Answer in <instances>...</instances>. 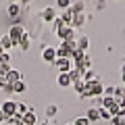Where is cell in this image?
<instances>
[{"label": "cell", "mask_w": 125, "mask_h": 125, "mask_svg": "<svg viewBox=\"0 0 125 125\" xmlns=\"http://www.w3.org/2000/svg\"><path fill=\"white\" fill-rule=\"evenodd\" d=\"M85 92L81 94V98H92V96H100V94H104V85L100 83L98 79L94 81H85Z\"/></svg>", "instance_id": "1"}, {"label": "cell", "mask_w": 125, "mask_h": 125, "mask_svg": "<svg viewBox=\"0 0 125 125\" xmlns=\"http://www.w3.org/2000/svg\"><path fill=\"white\" fill-rule=\"evenodd\" d=\"M75 50H77V44H75V40L62 42V44L56 48V58H71Z\"/></svg>", "instance_id": "2"}, {"label": "cell", "mask_w": 125, "mask_h": 125, "mask_svg": "<svg viewBox=\"0 0 125 125\" xmlns=\"http://www.w3.org/2000/svg\"><path fill=\"white\" fill-rule=\"evenodd\" d=\"M9 38H10V42H13V46H19L23 42V38H27L25 27H23V25H13L9 29Z\"/></svg>", "instance_id": "3"}, {"label": "cell", "mask_w": 125, "mask_h": 125, "mask_svg": "<svg viewBox=\"0 0 125 125\" xmlns=\"http://www.w3.org/2000/svg\"><path fill=\"white\" fill-rule=\"evenodd\" d=\"M52 65H54V67H58V71H61V73H69L71 69H75L71 58H56Z\"/></svg>", "instance_id": "4"}, {"label": "cell", "mask_w": 125, "mask_h": 125, "mask_svg": "<svg viewBox=\"0 0 125 125\" xmlns=\"http://www.w3.org/2000/svg\"><path fill=\"white\" fill-rule=\"evenodd\" d=\"M0 111L4 113L6 119H10V117L17 115V102H15V100H4V104H2V108H0Z\"/></svg>", "instance_id": "5"}, {"label": "cell", "mask_w": 125, "mask_h": 125, "mask_svg": "<svg viewBox=\"0 0 125 125\" xmlns=\"http://www.w3.org/2000/svg\"><path fill=\"white\" fill-rule=\"evenodd\" d=\"M58 36L62 38V42H69V40H75V29L71 25H65L61 31H58Z\"/></svg>", "instance_id": "6"}, {"label": "cell", "mask_w": 125, "mask_h": 125, "mask_svg": "<svg viewBox=\"0 0 125 125\" xmlns=\"http://www.w3.org/2000/svg\"><path fill=\"white\" fill-rule=\"evenodd\" d=\"M42 58H44L46 62H54V61H56V48H52V46H46L44 52H42Z\"/></svg>", "instance_id": "7"}, {"label": "cell", "mask_w": 125, "mask_h": 125, "mask_svg": "<svg viewBox=\"0 0 125 125\" xmlns=\"http://www.w3.org/2000/svg\"><path fill=\"white\" fill-rule=\"evenodd\" d=\"M4 79L9 81L10 85H15L17 81H21V73H19V71H15V69H10V71L6 73V77H4Z\"/></svg>", "instance_id": "8"}, {"label": "cell", "mask_w": 125, "mask_h": 125, "mask_svg": "<svg viewBox=\"0 0 125 125\" xmlns=\"http://www.w3.org/2000/svg\"><path fill=\"white\" fill-rule=\"evenodd\" d=\"M73 19H75V13H73L71 9L62 10V15H61V21L65 23V25H71V23H73Z\"/></svg>", "instance_id": "9"}, {"label": "cell", "mask_w": 125, "mask_h": 125, "mask_svg": "<svg viewBox=\"0 0 125 125\" xmlns=\"http://www.w3.org/2000/svg\"><path fill=\"white\" fill-rule=\"evenodd\" d=\"M42 19H44V21H54V19H56V15H54V6H46V9L42 10Z\"/></svg>", "instance_id": "10"}, {"label": "cell", "mask_w": 125, "mask_h": 125, "mask_svg": "<svg viewBox=\"0 0 125 125\" xmlns=\"http://www.w3.org/2000/svg\"><path fill=\"white\" fill-rule=\"evenodd\" d=\"M77 44V50H81V52H85V50H88V46H90V40H88V36H81L79 40L75 42Z\"/></svg>", "instance_id": "11"}, {"label": "cell", "mask_w": 125, "mask_h": 125, "mask_svg": "<svg viewBox=\"0 0 125 125\" xmlns=\"http://www.w3.org/2000/svg\"><path fill=\"white\" fill-rule=\"evenodd\" d=\"M23 125H36V115H33V111H27L25 115H23Z\"/></svg>", "instance_id": "12"}, {"label": "cell", "mask_w": 125, "mask_h": 125, "mask_svg": "<svg viewBox=\"0 0 125 125\" xmlns=\"http://www.w3.org/2000/svg\"><path fill=\"white\" fill-rule=\"evenodd\" d=\"M58 85H61V88L71 85V77H69V73H61V75H58Z\"/></svg>", "instance_id": "13"}, {"label": "cell", "mask_w": 125, "mask_h": 125, "mask_svg": "<svg viewBox=\"0 0 125 125\" xmlns=\"http://www.w3.org/2000/svg\"><path fill=\"white\" fill-rule=\"evenodd\" d=\"M85 117H88L90 123H92V121H98V119H100V108H90Z\"/></svg>", "instance_id": "14"}, {"label": "cell", "mask_w": 125, "mask_h": 125, "mask_svg": "<svg viewBox=\"0 0 125 125\" xmlns=\"http://www.w3.org/2000/svg\"><path fill=\"white\" fill-rule=\"evenodd\" d=\"M71 10L75 15H83V2H71Z\"/></svg>", "instance_id": "15"}, {"label": "cell", "mask_w": 125, "mask_h": 125, "mask_svg": "<svg viewBox=\"0 0 125 125\" xmlns=\"http://www.w3.org/2000/svg\"><path fill=\"white\" fill-rule=\"evenodd\" d=\"M85 23V15H75V19H73V23H71V27L75 29V27H79V25H83Z\"/></svg>", "instance_id": "16"}, {"label": "cell", "mask_w": 125, "mask_h": 125, "mask_svg": "<svg viewBox=\"0 0 125 125\" xmlns=\"http://www.w3.org/2000/svg\"><path fill=\"white\" fill-rule=\"evenodd\" d=\"M56 113H58V106H56V104H48V106H46V117H48V119H52Z\"/></svg>", "instance_id": "17"}, {"label": "cell", "mask_w": 125, "mask_h": 125, "mask_svg": "<svg viewBox=\"0 0 125 125\" xmlns=\"http://www.w3.org/2000/svg\"><path fill=\"white\" fill-rule=\"evenodd\" d=\"M0 44H2V48H4V50H9L10 46H13V42H10V38H9V33H4V36L0 38Z\"/></svg>", "instance_id": "18"}, {"label": "cell", "mask_w": 125, "mask_h": 125, "mask_svg": "<svg viewBox=\"0 0 125 125\" xmlns=\"http://www.w3.org/2000/svg\"><path fill=\"white\" fill-rule=\"evenodd\" d=\"M62 27H65V23L61 21V17H56V19L52 21V31H56V33H58V31H61Z\"/></svg>", "instance_id": "19"}, {"label": "cell", "mask_w": 125, "mask_h": 125, "mask_svg": "<svg viewBox=\"0 0 125 125\" xmlns=\"http://www.w3.org/2000/svg\"><path fill=\"white\" fill-rule=\"evenodd\" d=\"M0 90H4V92H9V94H10V92H13V85H10L9 81L4 79V77H0Z\"/></svg>", "instance_id": "20"}, {"label": "cell", "mask_w": 125, "mask_h": 125, "mask_svg": "<svg viewBox=\"0 0 125 125\" xmlns=\"http://www.w3.org/2000/svg\"><path fill=\"white\" fill-rule=\"evenodd\" d=\"M9 15H10V17H19V15H21L19 4H10V6H9Z\"/></svg>", "instance_id": "21"}, {"label": "cell", "mask_w": 125, "mask_h": 125, "mask_svg": "<svg viewBox=\"0 0 125 125\" xmlns=\"http://www.w3.org/2000/svg\"><path fill=\"white\" fill-rule=\"evenodd\" d=\"M25 90H27V85L23 83V79H21V81H17V83L13 85V92H17V94H21V92H25Z\"/></svg>", "instance_id": "22"}, {"label": "cell", "mask_w": 125, "mask_h": 125, "mask_svg": "<svg viewBox=\"0 0 125 125\" xmlns=\"http://www.w3.org/2000/svg\"><path fill=\"white\" fill-rule=\"evenodd\" d=\"M56 6L62 9V10H67V9H71V0H56Z\"/></svg>", "instance_id": "23"}, {"label": "cell", "mask_w": 125, "mask_h": 125, "mask_svg": "<svg viewBox=\"0 0 125 125\" xmlns=\"http://www.w3.org/2000/svg\"><path fill=\"white\" fill-rule=\"evenodd\" d=\"M73 85H75V90H77V92H79V94H83V92H85V85H88V83H85V81L81 79V81H75V83H73Z\"/></svg>", "instance_id": "24"}, {"label": "cell", "mask_w": 125, "mask_h": 125, "mask_svg": "<svg viewBox=\"0 0 125 125\" xmlns=\"http://www.w3.org/2000/svg\"><path fill=\"white\" fill-rule=\"evenodd\" d=\"M73 125H90V121H88V117H75Z\"/></svg>", "instance_id": "25"}, {"label": "cell", "mask_w": 125, "mask_h": 125, "mask_svg": "<svg viewBox=\"0 0 125 125\" xmlns=\"http://www.w3.org/2000/svg\"><path fill=\"white\" fill-rule=\"evenodd\" d=\"M9 61H10V54L9 52H2V54H0V65H9Z\"/></svg>", "instance_id": "26"}, {"label": "cell", "mask_w": 125, "mask_h": 125, "mask_svg": "<svg viewBox=\"0 0 125 125\" xmlns=\"http://www.w3.org/2000/svg\"><path fill=\"white\" fill-rule=\"evenodd\" d=\"M100 119H113L111 113H108V108H102V106H100Z\"/></svg>", "instance_id": "27"}, {"label": "cell", "mask_w": 125, "mask_h": 125, "mask_svg": "<svg viewBox=\"0 0 125 125\" xmlns=\"http://www.w3.org/2000/svg\"><path fill=\"white\" fill-rule=\"evenodd\" d=\"M25 113H27V106H25V104H23V102H21V104H17V115H21V117H23Z\"/></svg>", "instance_id": "28"}, {"label": "cell", "mask_w": 125, "mask_h": 125, "mask_svg": "<svg viewBox=\"0 0 125 125\" xmlns=\"http://www.w3.org/2000/svg\"><path fill=\"white\" fill-rule=\"evenodd\" d=\"M113 123L115 125H125V117H113Z\"/></svg>", "instance_id": "29"}, {"label": "cell", "mask_w": 125, "mask_h": 125, "mask_svg": "<svg viewBox=\"0 0 125 125\" xmlns=\"http://www.w3.org/2000/svg\"><path fill=\"white\" fill-rule=\"evenodd\" d=\"M19 46H21L23 50H27V48H29V38H23V42H21Z\"/></svg>", "instance_id": "30"}, {"label": "cell", "mask_w": 125, "mask_h": 125, "mask_svg": "<svg viewBox=\"0 0 125 125\" xmlns=\"http://www.w3.org/2000/svg\"><path fill=\"white\" fill-rule=\"evenodd\" d=\"M121 81H123V83H125V65H123V67H121Z\"/></svg>", "instance_id": "31"}, {"label": "cell", "mask_w": 125, "mask_h": 125, "mask_svg": "<svg viewBox=\"0 0 125 125\" xmlns=\"http://www.w3.org/2000/svg\"><path fill=\"white\" fill-rule=\"evenodd\" d=\"M2 121H9V119H6V117H4V113L0 111V123H2Z\"/></svg>", "instance_id": "32"}, {"label": "cell", "mask_w": 125, "mask_h": 125, "mask_svg": "<svg viewBox=\"0 0 125 125\" xmlns=\"http://www.w3.org/2000/svg\"><path fill=\"white\" fill-rule=\"evenodd\" d=\"M2 52H6V50H4V48H2V44H0V54H2Z\"/></svg>", "instance_id": "33"}, {"label": "cell", "mask_w": 125, "mask_h": 125, "mask_svg": "<svg viewBox=\"0 0 125 125\" xmlns=\"http://www.w3.org/2000/svg\"><path fill=\"white\" fill-rule=\"evenodd\" d=\"M21 2H23V4H27V2H31V0H21Z\"/></svg>", "instance_id": "34"}, {"label": "cell", "mask_w": 125, "mask_h": 125, "mask_svg": "<svg viewBox=\"0 0 125 125\" xmlns=\"http://www.w3.org/2000/svg\"><path fill=\"white\" fill-rule=\"evenodd\" d=\"M42 125H50V123H48V121H46V123H42Z\"/></svg>", "instance_id": "35"}, {"label": "cell", "mask_w": 125, "mask_h": 125, "mask_svg": "<svg viewBox=\"0 0 125 125\" xmlns=\"http://www.w3.org/2000/svg\"><path fill=\"white\" fill-rule=\"evenodd\" d=\"M15 2H17V0H13V4H15Z\"/></svg>", "instance_id": "36"}, {"label": "cell", "mask_w": 125, "mask_h": 125, "mask_svg": "<svg viewBox=\"0 0 125 125\" xmlns=\"http://www.w3.org/2000/svg\"><path fill=\"white\" fill-rule=\"evenodd\" d=\"M67 125H73V123H67Z\"/></svg>", "instance_id": "37"}]
</instances>
